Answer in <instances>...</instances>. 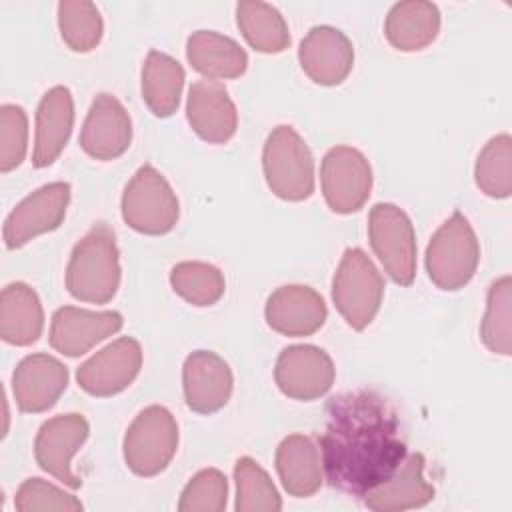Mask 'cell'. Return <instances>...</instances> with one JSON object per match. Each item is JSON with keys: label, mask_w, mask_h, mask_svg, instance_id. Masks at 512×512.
I'll list each match as a JSON object with an SVG mask.
<instances>
[{"label": "cell", "mask_w": 512, "mask_h": 512, "mask_svg": "<svg viewBox=\"0 0 512 512\" xmlns=\"http://www.w3.org/2000/svg\"><path fill=\"white\" fill-rule=\"evenodd\" d=\"M320 436L322 470L332 488L362 498L406 458L396 410L372 390L334 396Z\"/></svg>", "instance_id": "6da1fadb"}, {"label": "cell", "mask_w": 512, "mask_h": 512, "mask_svg": "<svg viewBox=\"0 0 512 512\" xmlns=\"http://www.w3.org/2000/svg\"><path fill=\"white\" fill-rule=\"evenodd\" d=\"M120 274L114 230L98 222L72 248L66 266V288L80 302L108 304L118 292Z\"/></svg>", "instance_id": "7a4b0ae2"}, {"label": "cell", "mask_w": 512, "mask_h": 512, "mask_svg": "<svg viewBox=\"0 0 512 512\" xmlns=\"http://www.w3.org/2000/svg\"><path fill=\"white\" fill-rule=\"evenodd\" d=\"M268 188L286 202H302L314 192V158L304 138L288 124L276 126L262 150Z\"/></svg>", "instance_id": "3957f363"}, {"label": "cell", "mask_w": 512, "mask_h": 512, "mask_svg": "<svg viewBox=\"0 0 512 512\" xmlns=\"http://www.w3.org/2000/svg\"><path fill=\"white\" fill-rule=\"evenodd\" d=\"M480 262V242L462 212H454L430 238L426 272L434 286L446 292L464 288Z\"/></svg>", "instance_id": "277c9868"}, {"label": "cell", "mask_w": 512, "mask_h": 512, "mask_svg": "<svg viewBox=\"0 0 512 512\" xmlns=\"http://www.w3.org/2000/svg\"><path fill=\"white\" fill-rule=\"evenodd\" d=\"M384 298V278L362 248H346L332 278V300L352 330L376 318Z\"/></svg>", "instance_id": "5b68a950"}, {"label": "cell", "mask_w": 512, "mask_h": 512, "mask_svg": "<svg viewBox=\"0 0 512 512\" xmlns=\"http://www.w3.org/2000/svg\"><path fill=\"white\" fill-rule=\"evenodd\" d=\"M122 220L146 236L168 234L178 218L180 204L168 180L150 164L136 170L122 192Z\"/></svg>", "instance_id": "8992f818"}, {"label": "cell", "mask_w": 512, "mask_h": 512, "mask_svg": "<svg viewBox=\"0 0 512 512\" xmlns=\"http://www.w3.org/2000/svg\"><path fill=\"white\" fill-rule=\"evenodd\" d=\"M178 450V424L160 404L144 408L128 426L122 442L124 462L136 476H156L168 468Z\"/></svg>", "instance_id": "52a82bcc"}, {"label": "cell", "mask_w": 512, "mask_h": 512, "mask_svg": "<svg viewBox=\"0 0 512 512\" xmlns=\"http://www.w3.org/2000/svg\"><path fill=\"white\" fill-rule=\"evenodd\" d=\"M368 240L386 274L400 286L416 276V234L408 214L390 202H378L368 214Z\"/></svg>", "instance_id": "ba28073f"}, {"label": "cell", "mask_w": 512, "mask_h": 512, "mask_svg": "<svg viewBox=\"0 0 512 512\" xmlns=\"http://www.w3.org/2000/svg\"><path fill=\"white\" fill-rule=\"evenodd\" d=\"M322 194L336 214L358 212L372 192V168L366 156L352 146H334L320 166Z\"/></svg>", "instance_id": "9c48e42d"}, {"label": "cell", "mask_w": 512, "mask_h": 512, "mask_svg": "<svg viewBox=\"0 0 512 512\" xmlns=\"http://www.w3.org/2000/svg\"><path fill=\"white\" fill-rule=\"evenodd\" d=\"M70 204V184L50 182L28 194L4 222V244L16 250L40 234L60 228Z\"/></svg>", "instance_id": "30bf717a"}, {"label": "cell", "mask_w": 512, "mask_h": 512, "mask_svg": "<svg viewBox=\"0 0 512 512\" xmlns=\"http://www.w3.org/2000/svg\"><path fill=\"white\" fill-rule=\"evenodd\" d=\"M336 368L330 354L314 344H294L278 354L274 380L292 400H318L334 384Z\"/></svg>", "instance_id": "8fae6325"}, {"label": "cell", "mask_w": 512, "mask_h": 512, "mask_svg": "<svg viewBox=\"0 0 512 512\" xmlns=\"http://www.w3.org/2000/svg\"><path fill=\"white\" fill-rule=\"evenodd\" d=\"M140 368V342L132 336H122L82 362L76 370V380L86 394L108 398L126 390L140 374Z\"/></svg>", "instance_id": "7c38bea8"}, {"label": "cell", "mask_w": 512, "mask_h": 512, "mask_svg": "<svg viewBox=\"0 0 512 512\" xmlns=\"http://www.w3.org/2000/svg\"><path fill=\"white\" fill-rule=\"evenodd\" d=\"M90 434L88 420L78 412L58 414L46 420L34 440V458L38 466L64 486L78 490L82 480L72 472L74 454Z\"/></svg>", "instance_id": "4fadbf2b"}, {"label": "cell", "mask_w": 512, "mask_h": 512, "mask_svg": "<svg viewBox=\"0 0 512 512\" xmlns=\"http://www.w3.org/2000/svg\"><path fill=\"white\" fill-rule=\"evenodd\" d=\"M132 142V120L122 102L102 92L98 94L84 118L80 148L94 160L108 162L122 156Z\"/></svg>", "instance_id": "5bb4252c"}, {"label": "cell", "mask_w": 512, "mask_h": 512, "mask_svg": "<svg viewBox=\"0 0 512 512\" xmlns=\"http://www.w3.org/2000/svg\"><path fill=\"white\" fill-rule=\"evenodd\" d=\"M124 318L116 310H86L76 306H62L54 312L50 322V346L68 356L78 358L94 348L98 342L116 334Z\"/></svg>", "instance_id": "9a60e30c"}, {"label": "cell", "mask_w": 512, "mask_h": 512, "mask_svg": "<svg viewBox=\"0 0 512 512\" xmlns=\"http://www.w3.org/2000/svg\"><path fill=\"white\" fill-rule=\"evenodd\" d=\"M182 388L186 406L196 414H214L232 396L234 376L228 362L210 350H196L182 366Z\"/></svg>", "instance_id": "2e32d148"}, {"label": "cell", "mask_w": 512, "mask_h": 512, "mask_svg": "<svg viewBox=\"0 0 512 512\" xmlns=\"http://www.w3.org/2000/svg\"><path fill=\"white\" fill-rule=\"evenodd\" d=\"M298 60L312 82L338 86L352 72L354 46L342 30L334 26H314L300 42Z\"/></svg>", "instance_id": "e0dca14e"}, {"label": "cell", "mask_w": 512, "mask_h": 512, "mask_svg": "<svg viewBox=\"0 0 512 512\" xmlns=\"http://www.w3.org/2000/svg\"><path fill=\"white\" fill-rule=\"evenodd\" d=\"M268 326L290 338L312 336L318 332L328 316L324 298L310 286L288 284L276 288L264 308Z\"/></svg>", "instance_id": "ac0fdd59"}, {"label": "cell", "mask_w": 512, "mask_h": 512, "mask_svg": "<svg viewBox=\"0 0 512 512\" xmlns=\"http://www.w3.org/2000/svg\"><path fill=\"white\" fill-rule=\"evenodd\" d=\"M68 386V368L50 354H30L18 362L12 374L16 406L28 414L50 410Z\"/></svg>", "instance_id": "d6986e66"}, {"label": "cell", "mask_w": 512, "mask_h": 512, "mask_svg": "<svg viewBox=\"0 0 512 512\" xmlns=\"http://www.w3.org/2000/svg\"><path fill=\"white\" fill-rule=\"evenodd\" d=\"M186 118L192 130L208 144L228 142L238 128L236 106L216 80H198L188 90Z\"/></svg>", "instance_id": "ffe728a7"}, {"label": "cell", "mask_w": 512, "mask_h": 512, "mask_svg": "<svg viewBox=\"0 0 512 512\" xmlns=\"http://www.w3.org/2000/svg\"><path fill=\"white\" fill-rule=\"evenodd\" d=\"M434 486L424 478V456L414 452L406 456L384 482L368 490L362 500L374 512H402L422 508L434 500Z\"/></svg>", "instance_id": "44dd1931"}, {"label": "cell", "mask_w": 512, "mask_h": 512, "mask_svg": "<svg viewBox=\"0 0 512 512\" xmlns=\"http://www.w3.org/2000/svg\"><path fill=\"white\" fill-rule=\"evenodd\" d=\"M74 128V98L70 88H50L36 110V136L32 150L34 168H46L58 160Z\"/></svg>", "instance_id": "7402d4cb"}, {"label": "cell", "mask_w": 512, "mask_h": 512, "mask_svg": "<svg viewBox=\"0 0 512 512\" xmlns=\"http://www.w3.org/2000/svg\"><path fill=\"white\" fill-rule=\"evenodd\" d=\"M276 472L294 498L314 496L324 480L322 456L310 436L290 434L276 448Z\"/></svg>", "instance_id": "603a6c76"}, {"label": "cell", "mask_w": 512, "mask_h": 512, "mask_svg": "<svg viewBox=\"0 0 512 512\" xmlns=\"http://www.w3.org/2000/svg\"><path fill=\"white\" fill-rule=\"evenodd\" d=\"M186 58L190 66L206 80H232L246 72L248 54L244 48L214 30H196L186 40Z\"/></svg>", "instance_id": "cb8c5ba5"}, {"label": "cell", "mask_w": 512, "mask_h": 512, "mask_svg": "<svg viewBox=\"0 0 512 512\" xmlns=\"http://www.w3.org/2000/svg\"><path fill=\"white\" fill-rule=\"evenodd\" d=\"M440 32V10L428 0H404L390 8L384 22L388 44L400 52L430 46Z\"/></svg>", "instance_id": "d4e9b609"}, {"label": "cell", "mask_w": 512, "mask_h": 512, "mask_svg": "<svg viewBox=\"0 0 512 512\" xmlns=\"http://www.w3.org/2000/svg\"><path fill=\"white\" fill-rule=\"evenodd\" d=\"M44 330V310L38 294L24 282L8 284L0 294V336L12 346L38 342Z\"/></svg>", "instance_id": "484cf974"}, {"label": "cell", "mask_w": 512, "mask_h": 512, "mask_svg": "<svg viewBox=\"0 0 512 512\" xmlns=\"http://www.w3.org/2000/svg\"><path fill=\"white\" fill-rule=\"evenodd\" d=\"M184 68L172 56L150 50L142 66V100L156 118L172 116L180 106Z\"/></svg>", "instance_id": "4316f807"}, {"label": "cell", "mask_w": 512, "mask_h": 512, "mask_svg": "<svg viewBox=\"0 0 512 512\" xmlns=\"http://www.w3.org/2000/svg\"><path fill=\"white\" fill-rule=\"evenodd\" d=\"M236 24L244 40L262 54H280L290 46V30L278 8L260 0L236 4Z\"/></svg>", "instance_id": "83f0119b"}, {"label": "cell", "mask_w": 512, "mask_h": 512, "mask_svg": "<svg viewBox=\"0 0 512 512\" xmlns=\"http://www.w3.org/2000/svg\"><path fill=\"white\" fill-rule=\"evenodd\" d=\"M170 284L182 300L200 308L216 304L226 290L222 270L214 264L198 260H186L172 266Z\"/></svg>", "instance_id": "f1b7e54d"}, {"label": "cell", "mask_w": 512, "mask_h": 512, "mask_svg": "<svg viewBox=\"0 0 512 512\" xmlns=\"http://www.w3.org/2000/svg\"><path fill=\"white\" fill-rule=\"evenodd\" d=\"M238 512H278L282 498L268 472L250 456H242L234 464Z\"/></svg>", "instance_id": "f546056e"}, {"label": "cell", "mask_w": 512, "mask_h": 512, "mask_svg": "<svg viewBox=\"0 0 512 512\" xmlns=\"http://www.w3.org/2000/svg\"><path fill=\"white\" fill-rule=\"evenodd\" d=\"M474 180L480 192L490 198H508L512 194V138L498 134L480 150L474 166Z\"/></svg>", "instance_id": "4dcf8cb0"}, {"label": "cell", "mask_w": 512, "mask_h": 512, "mask_svg": "<svg viewBox=\"0 0 512 512\" xmlns=\"http://www.w3.org/2000/svg\"><path fill=\"white\" fill-rule=\"evenodd\" d=\"M510 306H512V278L508 274L500 276L488 288L486 312L480 324L482 344L502 356L512 354V326H510Z\"/></svg>", "instance_id": "1f68e13d"}, {"label": "cell", "mask_w": 512, "mask_h": 512, "mask_svg": "<svg viewBox=\"0 0 512 512\" xmlns=\"http://www.w3.org/2000/svg\"><path fill=\"white\" fill-rule=\"evenodd\" d=\"M58 28L64 44L72 52H92L104 32V22L96 4L88 0H64L58 4Z\"/></svg>", "instance_id": "d6a6232c"}, {"label": "cell", "mask_w": 512, "mask_h": 512, "mask_svg": "<svg viewBox=\"0 0 512 512\" xmlns=\"http://www.w3.org/2000/svg\"><path fill=\"white\" fill-rule=\"evenodd\" d=\"M228 500V480L218 468L196 472L184 486L178 502L180 512H222Z\"/></svg>", "instance_id": "836d02e7"}, {"label": "cell", "mask_w": 512, "mask_h": 512, "mask_svg": "<svg viewBox=\"0 0 512 512\" xmlns=\"http://www.w3.org/2000/svg\"><path fill=\"white\" fill-rule=\"evenodd\" d=\"M28 148V116L18 104L0 106V172L18 168Z\"/></svg>", "instance_id": "e575fe53"}, {"label": "cell", "mask_w": 512, "mask_h": 512, "mask_svg": "<svg viewBox=\"0 0 512 512\" xmlns=\"http://www.w3.org/2000/svg\"><path fill=\"white\" fill-rule=\"evenodd\" d=\"M14 506L18 512H40V510L78 512L84 508L74 494H68L62 488L42 478H26L16 490Z\"/></svg>", "instance_id": "d590c367"}]
</instances>
